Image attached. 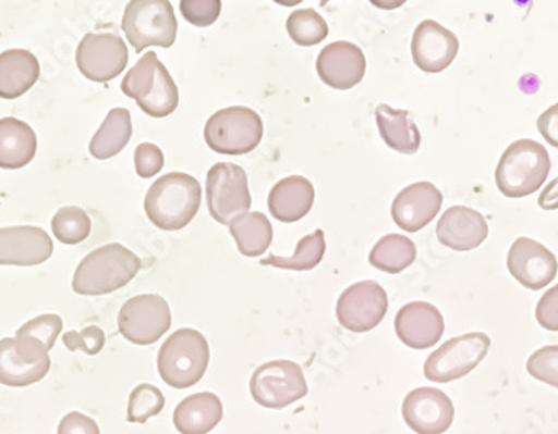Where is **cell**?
<instances>
[{"label": "cell", "mask_w": 558, "mask_h": 434, "mask_svg": "<svg viewBox=\"0 0 558 434\" xmlns=\"http://www.w3.org/2000/svg\"><path fill=\"white\" fill-rule=\"evenodd\" d=\"M143 268L131 249L119 243L97 248L75 270L72 289L77 295L102 296L128 286Z\"/></svg>", "instance_id": "1"}, {"label": "cell", "mask_w": 558, "mask_h": 434, "mask_svg": "<svg viewBox=\"0 0 558 434\" xmlns=\"http://www.w3.org/2000/svg\"><path fill=\"white\" fill-rule=\"evenodd\" d=\"M201 184L184 173L159 177L147 190L144 209L159 230L180 231L196 218L201 206Z\"/></svg>", "instance_id": "2"}, {"label": "cell", "mask_w": 558, "mask_h": 434, "mask_svg": "<svg viewBox=\"0 0 558 434\" xmlns=\"http://www.w3.org/2000/svg\"><path fill=\"white\" fill-rule=\"evenodd\" d=\"M550 168V156L542 144L532 139L515 140L498 162L495 183L507 198H525L544 186Z\"/></svg>", "instance_id": "3"}, {"label": "cell", "mask_w": 558, "mask_h": 434, "mask_svg": "<svg viewBox=\"0 0 558 434\" xmlns=\"http://www.w3.org/2000/svg\"><path fill=\"white\" fill-rule=\"evenodd\" d=\"M209 358L208 339L199 331L183 327L172 333L159 349V376L171 388H193L205 376Z\"/></svg>", "instance_id": "4"}, {"label": "cell", "mask_w": 558, "mask_h": 434, "mask_svg": "<svg viewBox=\"0 0 558 434\" xmlns=\"http://www.w3.org/2000/svg\"><path fill=\"white\" fill-rule=\"evenodd\" d=\"M121 89L150 117H168L180 104L178 86L166 65L153 51L146 52V55L125 74Z\"/></svg>", "instance_id": "5"}, {"label": "cell", "mask_w": 558, "mask_h": 434, "mask_svg": "<svg viewBox=\"0 0 558 434\" xmlns=\"http://www.w3.org/2000/svg\"><path fill=\"white\" fill-rule=\"evenodd\" d=\"M263 121L258 112L244 106L221 109L208 119L205 140L213 151L226 156L250 154L263 139Z\"/></svg>", "instance_id": "6"}, {"label": "cell", "mask_w": 558, "mask_h": 434, "mask_svg": "<svg viewBox=\"0 0 558 434\" xmlns=\"http://www.w3.org/2000/svg\"><path fill=\"white\" fill-rule=\"evenodd\" d=\"M122 30L134 51L150 46L169 47L178 36V21L169 0H133L125 8Z\"/></svg>", "instance_id": "7"}, {"label": "cell", "mask_w": 558, "mask_h": 434, "mask_svg": "<svg viewBox=\"0 0 558 434\" xmlns=\"http://www.w3.org/2000/svg\"><path fill=\"white\" fill-rule=\"evenodd\" d=\"M250 392L263 408L283 409L308 395V384L300 364L278 359L262 364L253 373Z\"/></svg>", "instance_id": "8"}, {"label": "cell", "mask_w": 558, "mask_h": 434, "mask_svg": "<svg viewBox=\"0 0 558 434\" xmlns=\"http://www.w3.org/2000/svg\"><path fill=\"white\" fill-rule=\"evenodd\" d=\"M490 345L492 339L485 333L453 337L428 356L423 373L434 383L462 380L484 361Z\"/></svg>", "instance_id": "9"}, {"label": "cell", "mask_w": 558, "mask_h": 434, "mask_svg": "<svg viewBox=\"0 0 558 434\" xmlns=\"http://www.w3.org/2000/svg\"><path fill=\"white\" fill-rule=\"evenodd\" d=\"M209 214L219 224H228L250 212L251 193L246 171L233 162H218L206 177Z\"/></svg>", "instance_id": "10"}, {"label": "cell", "mask_w": 558, "mask_h": 434, "mask_svg": "<svg viewBox=\"0 0 558 434\" xmlns=\"http://www.w3.org/2000/svg\"><path fill=\"white\" fill-rule=\"evenodd\" d=\"M171 309L162 296L141 295L125 301L119 311V333L133 345L159 342L171 327Z\"/></svg>", "instance_id": "11"}, {"label": "cell", "mask_w": 558, "mask_h": 434, "mask_svg": "<svg viewBox=\"0 0 558 434\" xmlns=\"http://www.w3.org/2000/svg\"><path fill=\"white\" fill-rule=\"evenodd\" d=\"M388 296L375 281H360L347 287L338 299L337 318L344 330L366 333L387 317Z\"/></svg>", "instance_id": "12"}, {"label": "cell", "mask_w": 558, "mask_h": 434, "mask_svg": "<svg viewBox=\"0 0 558 434\" xmlns=\"http://www.w3.org/2000/svg\"><path fill=\"white\" fill-rule=\"evenodd\" d=\"M128 61V47L116 34H87L75 52L77 67L93 83H109L124 71Z\"/></svg>", "instance_id": "13"}, {"label": "cell", "mask_w": 558, "mask_h": 434, "mask_svg": "<svg viewBox=\"0 0 558 434\" xmlns=\"http://www.w3.org/2000/svg\"><path fill=\"white\" fill-rule=\"evenodd\" d=\"M404 423L418 434H444L454 420L451 399L437 388L413 389L401 406Z\"/></svg>", "instance_id": "14"}, {"label": "cell", "mask_w": 558, "mask_h": 434, "mask_svg": "<svg viewBox=\"0 0 558 434\" xmlns=\"http://www.w3.org/2000/svg\"><path fill=\"white\" fill-rule=\"evenodd\" d=\"M510 274L526 289L541 292L557 276L558 261L550 249L530 237H519L507 258Z\"/></svg>", "instance_id": "15"}, {"label": "cell", "mask_w": 558, "mask_h": 434, "mask_svg": "<svg viewBox=\"0 0 558 434\" xmlns=\"http://www.w3.org/2000/svg\"><path fill=\"white\" fill-rule=\"evenodd\" d=\"M319 79L337 90L353 89L365 77L366 59L356 44L340 40L329 44L316 61Z\"/></svg>", "instance_id": "16"}, {"label": "cell", "mask_w": 558, "mask_h": 434, "mask_svg": "<svg viewBox=\"0 0 558 434\" xmlns=\"http://www.w3.org/2000/svg\"><path fill=\"white\" fill-rule=\"evenodd\" d=\"M54 252L46 231L36 226L0 230V266H37Z\"/></svg>", "instance_id": "17"}, {"label": "cell", "mask_w": 558, "mask_h": 434, "mask_svg": "<svg viewBox=\"0 0 558 434\" xmlns=\"http://www.w3.org/2000/svg\"><path fill=\"white\" fill-rule=\"evenodd\" d=\"M460 44L451 30L438 22L423 21L413 34L412 55L416 67L428 74H438L453 64Z\"/></svg>", "instance_id": "18"}, {"label": "cell", "mask_w": 558, "mask_h": 434, "mask_svg": "<svg viewBox=\"0 0 558 434\" xmlns=\"http://www.w3.org/2000/svg\"><path fill=\"white\" fill-rule=\"evenodd\" d=\"M395 331L403 345L413 349H428L440 342L445 333L441 312L429 302L404 305L395 318Z\"/></svg>", "instance_id": "19"}, {"label": "cell", "mask_w": 558, "mask_h": 434, "mask_svg": "<svg viewBox=\"0 0 558 434\" xmlns=\"http://www.w3.org/2000/svg\"><path fill=\"white\" fill-rule=\"evenodd\" d=\"M444 196L432 183H416L404 187L395 198L391 215L397 226L407 233H416L437 218Z\"/></svg>", "instance_id": "20"}, {"label": "cell", "mask_w": 558, "mask_h": 434, "mask_svg": "<svg viewBox=\"0 0 558 434\" xmlns=\"http://www.w3.org/2000/svg\"><path fill=\"white\" fill-rule=\"evenodd\" d=\"M437 236L441 245L453 251H473L487 239L488 224L475 209L453 206L438 221Z\"/></svg>", "instance_id": "21"}, {"label": "cell", "mask_w": 558, "mask_h": 434, "mask_svg": "<svg viewBox=\"0 0 558 434\" xmlns=\"http://www.w3.org/2000/svg\"><path fill=\"white\" fill-rule=\"evenodd\" d=\"M315 204V186L303 176H290L275 184L269 193L268 208L275 220L296 223L312 211Z\"/></svg>", "instance_id": "22"}, {"label": "cell", "mask_w": 558, "mask_h": 434, "mask_svg": "<svg viewBox=\"0 0 558 434\" xmlns=\"http://www.w3.org/2000/svg\"><path fill=\"white\" fill-rule=\"evenodd\" d=\"M62 331V320L58 314H43L27 321L15 333L14 348L25 363L39 364L50 361L49 351Z\"/></svg>", "instance_id": "23"}, {"label": "cell", "mask_w": 558, "mask_h": 434, "mask_svg": "<svg viewBox=\"0 0 558 434\" xmlns=\"http://www.w3.org/2000/svg\"><path fill=\"white\" fill-rule=\"evenodd\" d=\"M222 402L213 393H197L175 406V430L181 434H208L221 423Z\"/></svg>", "instance_id": "24"}, {"label": "cell", "mask_w": 558, "mask_h": 434, "mask_svg": "<svg viewBox=\"0 0 558 434\" xmlns=\"http://www.w3.org/2000/svg\"><path fill=\"white\" fill-rule=\"evenodd\" d=\"M39 76V61L33 52L11 49L0 54V98H21L33 89Z\"/></svg>", "instance_id": "25"}, {"label": "cell", "mask_w": 558, "mask_h": 434, "mask_svg": "<svg viewBox=\"0 0 558 434\" xmlns=\"http://www.w3.org/2000/svg\"><path fill=\"white\" fill-rule=\"evenodd\" d=\"M375 115L379 134H381V139L387 142L388 148L407 156L418 152L422 134L409 111L379 104Z\"/></svg>", "instance_id": "26"}, {"label": "cell", "mask_w": 558, "mask_h": 434, "mask_svg": "<svg viewBox=\"0 0 558 434\" xmlns=\"http://www.w3.org/2000/svg\"><path fill=\"white\" fill-rule=\"evenodd\" d=\"M37 152V136L29 124L19 119H0V168L21 169L29 164Z\"/></svg>", "instance_id": "27"}, {"label": "cell", "mask_w": 558, "mask_h": 434, "mask_svg": "<svg viewBox=\"0 0 558 434\" xmlns=\"http://www.w3.org/2000/svg\"><path fill=\"white\" fill-rule=\"evenodd\" d=\"M131 137H133L131 112L122 108L112 109L102 126L94 134L89 152L99 161L114 158L130 144Z\"/></svg>", "instance_id": "28"}, {"label": "cell", "mask_w": 558, "mask_h": 434, "mask_svg": "<svg viewBox=\"0 0 558 434\" xmlns=\"http://www.w3.org/2000/svg\"><path fill=\"white\" fill-rule=\"evenodd\" d=\"M231 236L236 240L241 255L258 258L271 246L272 226L263 212H244L230 224Z\"/></svg>", "instance_id": "29"}, {"label": "cell", "mask_w": 558, "mask_h": 434, "mask_svg": "<svg viewBox=\"0 0 558 434\" xmlns=\"http://www.w3.org/2000/svg\"><path fill=\"white\" fill-rule=\"evenodd\" d=\"M50 361L39 364L25 363L14 348V337L0 339V384L12 388H24L39 383L49 373Z\"/></svg>", "instance_id": "30"}, {"label": "cell", "mask_w": 558, "mask_h": 434, "mask_svg": "<svg viewBox=\"0 0 558 434\" xmlns=\"http://www.w3.org/2000/svg\"><path fill=\"white\" fill-rule=\"evenodd\" d=\"M416 259V246L410 237L401 234H388L373 246L369 264L388 274H398L409 270Z\"/></svg>", "instance_id": "31"}, {"label": "cell", "mask_w": 558, "mask_h": 434, "mask_svg": "<svg viewBox=\"0 0 558 434\" xmlns=\"http://www.w3.org/2000/svg\"><path fill=\"white\" fill-rule=\"evenodd\" d=\"M326 251L325 233L322 230L315 231L310 236L303 237L298 243L296 251L291 258H278L268 256L262 259L263 266H275L279 270L312 271L323 261Z\"/></svg>", "instance_id": "32"}, {"label": "cell", "mask_w": 558, "mask_h": 434, "mask_svg": "<svg viewBox=\"0 0 558 434\" xmlns=\"http://www.w3.org/2000/svg\"><path fill=\"white\" fill-rule=\"evenodd\" d=\"M288 34L298 46L312 47L328 37V24L315 9H298L287 21Z\"/></svg>", "instance_id": "33"}, {"label": "cell", "mask_w": 558, "mask_h": 434, "mask_svg": "<svg viewBox=\"0 0 558 434\" xmlns=\"http://www.w3.org/2000/svg\"><path fill=\"white\" fill-rule=\"evenodd\" d=\"M52 233L62 245H80L89 237L93 223L84 209L68 206L59 209L52 218Z\"/></svg>", "instance_id": "34"}, {"label": "cell", "mask_w": 558, "mask_h": 434, "mask_svg": "<svg viewBox=\"0 0 558 434\" xmlns=\"http://www.w3.org/2000/svg\"><path fill=\"white\" fill-rule=\"evenodd\" d=\"M165 395L153 384H140L133 389L128 405V421L130 423H146L153 417H158L165 409Z\"/></svg>", "instance_id": "35"}, {"label": "cell", "mask_w": 558, "mask_h": 434, "mask_svg": "<svg viewBox=\"0 0 558 434\" xmlns=\"http://www.w3.org/2000/svg\"><path fill=\"white\" fill-rule=\"evenodd\" d=\"M530 376L558 389V346L537 349L526 361Z\"/></svg>", "instance_id": "36"}, {"label": "cell", "mask_w": 558, "mask_h": 434, "mask_svg": "<svg viewBox=\"0 0 558 434\" xmlns=\"http://www.w3.org/2000/svg\"><path fill=\"white\" fill-rule=\"evenodd\" d=\"M62 343L69 351H84L86 355L96 356L105 348L106 334L99 326H87L83 331H69L62 337Z\"/></svg>", "instance_id": "37"}, {"label": "cell", "mask_w": 558, "mask_h": 434, "mask_svg": "<svg viewBox=\"0 0 558 434\" xmlns=\"http://www.w3.org/2000/svg\"><path fill=\"white\" fill-rule=\"evenodd\" d=\"M180 5L184 18L196 27L211 26L221 14L219 0H183Z\"/></svg>", "instance_id": "38"}, {"label": "cell", "mask_w": 558, "mask_h": 434, "mask_svg": "<svg viewBox=\"0 0 558 434\" xmlns=\"http://www.w3.org/2000/svg\"><path fill=\"white\" fill-rule=\"evenodd\" d=\"M134 165L141 177L149 179L165 168V154L156 144H140L134 151Z\"/></svg>", "instance_id": "39"}, {"label": "cell", "mask_w": 558, "mask_h": 434, "mask_svg": "<svg viewBox=\"0 0 558 434\" xmlns=\"http://www.w3.org/2000/svg\"><path fill=\"white\" fill-rule=\"evenodd\" d=\"M538 324L547 331H558V284L542 296L535 311Z\"/></svg>", "instance_id": "40"}, {"label": "cell", "mask_w": 558, "mask_h": 434, "mask_svg": "<svg viewBox=\"0 0 558 434\" xmlns=\"http://www.w3.org/2000/svg\"><path fill=\"white\" fill-rule=\"evenodd\" d=\"M58 434H100V431L93 418L72 411L62 418Z\"/></svg>", "instance_id": "41"}, {"label": "cell", "mask_w": 558, "mask_h": 434, "mask_svg": "<svg viewBox=\"0 0 558 434\" xmlns=\"http://www.w3.org/2000/svg\"><path fill=\"white\" fill-rule=\"evenodd\" d=\"M537 127L544 139L558 149V104L551 106L538 117Z\"/></svg>", "instance_id": "42"}, {"label": "cell", "mask_w": 558, "mask_h": 434, "mask_svg": "<svg viewBox=\"0 0 558 434\" xmlns=\"http://www.w3.org/2000/svg\"><path fill=\"white\" fill-rule=\"evenodd\" d=\"M538 206L545 211H557L558 209V176L547 184L542 190L541 198H538Z\"/></svg>", "instance_id": "43"}]
</instances>
